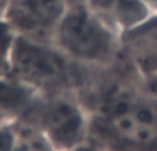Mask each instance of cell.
<instances>
[{
	"instance_id": "obj_2",
	"label": "cell",
	"mask_w": 157,
	"mask_h": 151,
	"mask_svg": "<svg viewBox=\"0 0 157 151\" xmlns=\"http://www.w3.org/2000/svg\"><path fill=\"white\" fill-rule=\"evenodd\" d=\"M94 72L69 59L54 44L17 36L8 76L43 95L80 92Z\"/></svg>"
},
{
	"instance_id": "obj_15",
	"label": "cell",
	"mask_w": 157,
	"mask_h": 151,
	"mask_svg": "<svg viewBox=\"0 0 157 151\" xmlns=\"http://www.w3.org/2000/svg\"><path fill=\"white\" fill-rule=\"evenodd\" d=\"M87 0H63L66 8H73V7H80V6H86Z\"/></svg>"
},
{
	"instance_id": "obj_6",
	"label": "cell",
	"mask_w": 157,
	"mask_h": 151,
	"mask_svg": "<svg viewBox=\"0 0 157 151\" xmlns=\"http://www.w3.org/2000/svg\"><path fill=\"white\" fill-rule=\"evenodd\" d=\"M120 59L141 80L157 74V13L121 35Z\"/></svg>"
},
{
	"instance_id": "obj_14",
	"label": "cell",
	"mask_w": 157,
	"mask_h": 151,
	"mask_svg": "<svg viewBox=\"0 0 157 151\" xmlns=\"http://www.w3.org/2000/svg\"><path fill=\"white\" fill-rule=\"evenodd\" d=\"M75 151H110L108 149H105V147L102 146H98V144L92 143V142H86L84 144H81L80 147H77Z\"/></svg>"
},
{
	"instance_id": "obj_4",
	"label": "cell",
	"mask_w": 157,
	"mask_h": 151,
	"mask_svg": "<svg viewBox=\"0 0 157 151\" xmlns=\"http://www.w3.org/2000/svg\"><path fill=\"white\" fill-rule=\"evenodd\" d=\"M21 120L35 124L57 151H75L90 139L91 117L78 92L37 94Z\"/></svg>"
},
{
	"instance_id": "obj_5",
	"label": "cell",
	"mask_w": 157,
	"mask_h": 151,
	"mask_svg": "<svg viewBox=\"0 0 157 151\" xmlns=\"http://www.w3.org/2000/svg\"><path fill=\"white\" fill-rule=\"evenodd\" d=\"M65 11L63 0H6L2 17L19 37L52 44Z\"/></svg>"
},
{
	"instance_id": "obj_10",
	"label": "cell",
	"mask_w": 157,
	"mask_h": 151,
	"mask_svg": "<svg viewBox=\"0 0 157 151\" xmlns=\"http://www.w3.org/2000/svg\"><path fill=\"white\" fill-rule=\"evenodd\" d=\"M15 40L17 35L14 29L3 17H0V76H7L10 73L11 55Z\"/></svg>"
},
{
	"instance_id": "obj_7",
	"label": "cell",
	"mask_w": 157,
	"mask_h": 151,
	"mask_svg": "<svg viewBox=\"0 0 157 151\" xmlns=\"http://www.w3.org/2000/svg\"><path fill=\"white\" fill-rule=\"evenodd\" d=\"M36 92L11 76H0V120L15 122L26 114L36 98Z\"/></svg>"
},
{
	"instance_id": "obj_16",
	"label": "cell",
	"mask_w": 157,
	"mask_h": 151,
	"mask_svg": "<svg viewBox=\"0 0 157 151\" xmlns=\"http://www.w3.org/2000/svg\"><path fill=\"white\" fill-rule=\"evenodd\" d=\"M146 2H147V4L153 8V11L157 13V0H146Z\"/></svg>"
},
{
	"instance_id": "obj_3",
	"label": "cell",
	"mask_w": 157,
	"mask_h": 151,
	"mask_svg": "<svg viewBox=\"0 0 157 151\" xmlns=\"http://www.w3.org/2000/svg\"><path fill=\"white\" fill-rule=\"evenodd\" d=\"M52 44L69 59L92 70H103L120 61L121 36L87 6L66 8Z\"/></svg>"
},
{
	"instance_id": "obj_9",
	"label": "cell",
	"mask_w": 157,
	"mask_h": 151,
	"mask_svg": "<svg viewBox=\"0 0 157 151\" xmlns=\"http://www.w3.org/2000/svg\"><path fill=\"white\" fill-rule=\"evenodd\" d=\"M15 124V143L13 151H57L52 143L35 124L18 120Z\"/></svg>"
},
{
	"instance_id": "obj_11",
	"label": "cell",
	"mask_w": 157,
	"mask_h": 151,
	"mask_svg": "<svg viewBox=\"0 0 157 151\" xmlns=\"http://www.w3.org/2000/svg\"><path fill=\"white\" fill-rule=\"evenodd\" d=\"M15 143V124H0V151H13Z\"/></svg>"
},
{
	"instance_id": "obj_8",
	"label": "cell",
	"mask_w": 157,
	"mask_h": 151,
	"mask_svg": "<svg viewBox=\"0 0 157 151\" xmlns=\"http://www.w3.org/2000/svg\"><path fill=\"white\" fill-rule=\"evenodd\" d=\"M153 13L146 0H114L109 24L121 36L144 24Z\"/></svg>"
},
{
	"instance_id": "obj_17",
	"label": "cell",
	"mask_w": 157,
	"mask_h": 151,
	"mask_svg": "<svg viewBox=\"0 0 157 151\" xmlns=\"http://www.w3.org/2000/svg\"><path fill=\"white\" fill-rule=\"evenodd\" d=\"M4 3H6V0H0V17H2L3 8H4Z\"/></svg>"
},
{
	"instance_id": "obj_13",
	"label": "cell",
	"mask_w": 157,
	"mask_h": 151,
	"mask_svg": "<svg viewBox=\"0 0 157 151\" xmlns=\"http://www.w3.org/2000/svg\"><path fill=\"white\" fill-rule=\"evenodd\" d=\"M141 80V78H139ZM141 84L144 85L145 89L153 94L155 96H157V74L155 76H150V77H146V78H142L141 80Z\"/></svg>"
},
{
	"instance_id": "obj_1",
	"label": "cell",
	"mask_w": 157,
	"mask_h": 151,
	"mask_svg": "<svg viewBox=\"0 0 157 151\" xmlns=\"http://www.w3.org/2000/svg\"><path fill=\"white\" fill-rule=\"evenodd\" d=\"M117 63L97 70L78 92L90 111V142L110 151H157V96Z\"/></svg>"
},
{
	"instance_id": "obj_12",
	"label": "cell",
	"mask_w": 157,
	"mask_h": 151,
	"mask_svg": "<svg viewBox=\"0 0 157 151\" xmlns=\"http://www.w3.org/2000/svg\"><path fill=\"white\" fill-rule=\"evenodd\" d=\"M113 2L114 0H87L86 6L92 11V13H95L98 17H101L106 24H109V18H110V11H112V7H113Z\"/></svg>"
},
{
	"instance_id": "obj_18",
	"label": "cell",
	"mask_w": 157,
	"mask_h": 151,
	"mask_svg": "<svg viewBox=\"0 0 157 151\" xmlns=\"http://www.w3.org/2000/svg\"><path fill=\"white\" fill-rule=\"evenodd\" d=\"M0 124H6V122H2V120H0Z\"/></svg>"
}]
</instances>
